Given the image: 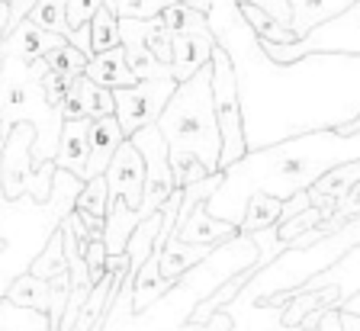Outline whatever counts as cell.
Returning a JSON list of instances; mask_svg holds the SVG:
<instances>
[{
    "instance_id": "obj_9",
    "label": "cell",
    "mask_w": 360,
    "mask_h": 331,
    "mask_svg": "<svg viewBox=\"0 0 360 331\" xmlns=\"http://www.w3.org/2000/svg\"><path fill=\"white\" fill-rule=\"evenodd\" d=\"M103 177H106V190H110L112 200H122L129 209L139 212L142 190H145V158L132 138H122L120 148L112 151Z\"/></svg>"
},
{
    "instance_id": "obj_15",
    "label": "cell",
    "mask_w": 360,
    "mask_h": 331,
    "mask_svg": "<svg viewBox=\"0 0 360 331\" xmlns=\"http://www.w3.org/2000/svg\"><path fill=\"white\" fill-rule=\"evenodd\" d=\"M122 138H126V136H122V129H120V119H116V113H112V116H100V119H90L87 181L106 171V164H110V158H112V151L120 148Z\"/></svg>"
},
{
    "instance_id": "obj_35",
    "label": "cell",
    "mask_w": 360,
    "mask_h": 331,
    "mask_svg": "<svg viewBox=\"0 0 360 331\" xmlns=\"http://www.w3.org/2000/svg\"><path fill=\"white\" fill-rule=\"evenodd\" d=\"M319 331H345V325H341V309L338 306L322 309V316H319Z\"/></svg>"
},
{
    "instance_id": "obj_2",
    "label": "cell",
    "mask_w": 360,
    "mask_h": 331,
    "mask_svg": "<svg viewBox=\"0 0 360 331\" xmlns=\"http://www.w3.org/2000/svg\"><path fill=\"white\" fill-rule=\"evenodd\" d=\"M158 129L165 132L167 148H187L210 171H219V151H222V136H219L216 110H212V68L202 65L200 71L177 81L171 100L165 103L158 116Z\"/></svg>"
},
{
    "instance_id": "obj_23",
    "label": "cell",
    "mask_w": 360,
    "mask_h": 331,
    "mask_svg": "<svg viewBox=\"0 0 360 331\" xmlns=\"http://www.w3.org/2000/svg\"><path fill=\"white\" fill-rule=\"evenodd\" d=\"M158 23L165 26L171 36H177V32H216L210 23V16L187 7V4H177V0H171V4L158 13Z\"/></svg>"
},
{
    "instance_id": "obj_29",
    "label": "cell",
    "mask_w": 360,
    "mask_h": 331,
    "mask_svg": "<svg viewBox=\"0 0 360 331\" xmlns=\"http://www.w3.org/2000/svg\"><path fill=\"white\" fill-rule=\"evenodd\" d=\"M325 212L319 209V206H306L302 212H296V216H290V219H280L277 222V238L283 241L286 248H290V241L296 238V235H302L306 228H312V226H319V222H325Z\"/></svg>"
},
{
    "instance_id": "obj_7",
    "label": "cell",
    "mask_w": 360,
    "mask_h": 331,
    "mask_svg": "<svg viewBox=\"0 0 360 331\" xmlns=\"http://www.w3.org/2000/svg\"><path fill=\"white\" fill-rule=\"evenodd\" d=\"M129 138L139 145L145 158V190H142V203H139V219H145L165 206V200L177 190V183H174V171L171 161H167V138L158 129V122L142 126Z\"/></svg>"
},
{
    "instance_id": "obj_21",
    "label": "cell",
    "mask_w": 360,
    "mask_h": 331,
    "mask_svg": "<svg viewBox=\"0 0 360 331\" xmlns=\"http://www.w3.org/2000/svg\"><path fill=\"white\" fill-rule=\"evenodd\" d=\"M241 20L248 23V30L255 32L261 42H277V46H286V42H296V32H292L290 23L270 16L267 10H261L257 4H238Z\"/></svg>"
},
{
    "instance_id": "obj_38",
    "label": "cell",
    "mask_w": 360,
    "mask_h": 331,
    "mask_svg": "<svg viewBox=\"0 0 360 331\" xmlns=\"http://www.w3.org/2000/svg\"><path fill=\"white\" fill-rule=\"evenodd\" d=\"M7 132H10V126L4 119H0V145H4V138H7Z\"/></svg>"
},
{
    "instance_id": "obj_16",
    "label": "cell",
    "mask_w": 360,
    "mask_h": 331,
    "mask_svg": "<svg viewBox=\"0 0 360 331\" xmlns=\"http://www.w3.org/2000/svg\"><path fill=\"white\" fill-rule=\"evenodd\" d=\"M212 248H216V245H190V241H180L171 228L165 248H161V273H165V280L167 283H177L187 271L200 267V264L212 254Z\"/></svg>"
},
{
    "instance_id": "obj_6",
    "label": "cell",
    "mask_w": 360,
    "mask_h": 331,
    "mask_svg": "<svg viewBox=\"0 0 360 331\" xmlns=\"http://www.w3.org/2000/svg\"><path fill=\"white\" fill-rule=\"evenodd\" d=\"M212 68V110H216L219 136H222V151H219V171L235 164L248 155L245 138V119H241V91H238V71L222 42L212 46L210 55Z\"/></svg>"
},
{
    "instance_id": "obj_25",
    "label": "cell",
    "mask_w": 360,
    "mask_h": 331,
    "mask_svg": "<svg viewBox=\"0 0 360 331\" xmlns=\"http://www.w3.org/2000/svg\"><path fill=\"white\" fill-rule=\"evenodd\" d=\"M122 52H126V65L132 68V74L139 77V81L171 74V65H165V61L158 58L148 46H142V42H122Z\"/></svg>"
},
{
    "instance_id": "obj_28",
    "label": "cell",
    "mask_w": 360,
    "mask_h": 331,
    "mask_svg": "<svg viewBox=\"0 0 360 331\" xmlns=\"http://www.w3.org/2000/svg\"><path fill=\"white\" fill-rule=\"evenodd\" d=\"M65 7H68V0H36V7L30 10L26 20H32L39 30L58 32V36L68 39L71 30H68V23H65Z\"/></svg>"
},
{
    "instance_id": "obj_4",
    "label": "cell",
    "mask_w": 360,
    "mask_h": 331,
    "mask_svg": "<svg viewBox=\"0 0 360 331\" xmlns=\"http://www.w3.org/2000/svg\"><path fill=\"white\" fill-rule=\"evenodd\" d=\"M32 142H36V126L32 122H13L0 145V190L10 203L30 193L39 206H45L52 193L55 161H45L42 167L32 164Z\"/></svg>"
},
{
    "instance_id": "obj_26",
    "label": "cell",
    "mask_w": 360,
    "mask_h": 331,
    "mask_svg": "<svg viewBox=\"0 0 360 331\" xmlns=\"http://www.w3.org/2000/svg\"><path fill=\"white\" fill-rule=\"evenodd\" d=\"M120 46V16L112 7H100L97 13L90 16V48L94 55L97 52H106V48Z\"/></svg>"
},
{
    "instance_id": "obj_31",
    "label": "cell",
    "mask_w": 360,
    "mask_h": 331,
    "mask_svg": "<svg viewBox=\"0 0 360 331\" xmlns=\"http://www.w3.org/2000/svg\"><path fill=\"white\" fill-rule=\"evenodd\" d=\"M103 4H106V0H68V7H65V23H68V30L75 32V30H81V26H87L90 16L97 13ZM71 32H68V36H71Z\"/></svg>"
},
{
    "instance_id": "obj_14",
    "label": "cell",
    "mask_w": 360,
    "mask_h": 331,
    "mask_svg": "<svg viewBox=\"0 0 360 331\" xmlns=\"http://www.w3.org/2000/svg\"><path fill=\"white\" fill-rule=\"evenodd\" d=\"M61 42H65V36L45 32V30H39L32 20H22V23H16L10 32H4L0 48H4V55H13V58H20V61H36V58H42L49 48L61 46Z\"/></svg>"
},
{
    "instance_id": "obj_20",
    "label": "cell",
    "mask_w": 360,
    "mask_h": 331,
    "mask_svg": "<svg viewBox=\"0 0 360 331\" xmlns=\"http://www.w3.org/2000/svg\"><path fill=\"white\" fill-rule=\"evenodd\" d=\"M354 0H290V26L292 32H296V39L306 36L312 26L325 23V20H331V16H338L341 10H347Z\"/></svg>"
},
{
    "instance_id": "obj_39",
    "label": "cell",
    "mask_w": 360,
    "mask_h": 331,
    "mask_svg": "<svg viewBox=\"0 0 360 331\" xmlns=\"http://www.w3.org/2000/svg\"><path fill=\"white\" fill-rule=\"evenodd\" d=\"M0 68H4V48H0Z\"/></svg>"
},
{
    "instance_id": "obj_27",
    "label": "cell",
    "mask_w": 360,
    "mask_h": 331,
    "mask_svg": "<svg viewBox=\"0 0 360 331\" xmlns=\"http://www.w3.org/2000/svg\"><path fill=\"white\" fill-rule=\"evenodd\" d=\"M167 161H171L174 183H177V187H187V183H196V181H202L206 174H212L210 167L187 148H167Z\"/></svg>"
},
{
    "instance_id": "obj_32",
    "label": "cell",
    "mask_w": 360,
    "mask_h": 331,
    "mask_svg": "<svg viewBox=\"0 0 360 331\" xmlns=\"http://www.w3.org/2000/svg\"><path fill=\"white\" fill-rule=\"evenodd\" d=\"M232 325H235V318H232V312L229 309H219V312H212L206 322H184L177 331H232Z\"/></svg>"
},
{
    "instance_id": "obj_17",
    "label": "cell",
    "mask_w": 360,
    "mask_h": 331,
    "mask_svg": "<svg viewBox=\"0 0 360 331\" xmlns=\"http://www.w3.org/2000/svg\"><path fill=\"white\" fill-rule=\"evenodd\" d=\"M84 74H87L90 81H97V84H103V87H110V91H116V87H129V84L139 81V77L132 74V68L126 65L122 42H120V46H112V48H106V52L90 55Z\"/></svg>"
},
{
    "instance_id": "obj_30",
    "label": "cell",
    "mask_w": 360,
    "mask_h": 331,
    "mask_svg": "<svg viewBox=\"0 0 360 331\" xmlns=\"http://www.w3.org/2000/svg\"><path fill=\"white\" fill-rule=\"evenodd\" d=\"M171 0H106V7L116 10V16H132V20H148L158 16Z\"/></svg>"
},
{
    "instance_id": "obj_5",
    "label": "cell",
    "mask_w": 360,
    "mask_h": 331,
    "mask_svg": "<svg viewBox=\"0 0 360 331\" xmlns=\"http://www.w3.org/2000/svg\"><path fill=\"white\" fill-rule=\"evenodd\" d=\"M261 48L274 65H296V61L309 58V55H347V58H360V0H354L351 7L341 10L331 20H325V23L312 26L296 42H286V46L261 42Z\"/></svg>"
},
{
    "instance_id": "obj_10",
    "label": "cell",
    "mask_w": 360,
    "mask_h": 331,
    "mask_svg": "<svg viewBox=\"0 0 360 331\" xmlns=\"http://www.w3.org/2000/svg\"><path fill=\"white\" fill-rule=\"evenodd\" d=\"M210 200H196L184 216H177L174 222V235L180 241H190V245H225L229 238L238 235V228L229 222V219H219L210 212Z\"/></svg>"
},
{
    "instance_id": "obj_34",
    "label": "cell",
    "mask_w": 360,
    "mask_h": 331,
    "mask_svg": "<svg viewBox=\"0 0 360 331\" xmlns=\"http://www.w3.org/2000/svg\"><path fill=\"white\" fill-rule=\"evenodd\" d=\"M235 4H257L261 10H267L270 16H277L283 23H290L292 13H290V0H235Z\"/></svg>"
},
{
    "instance_id": "obj_18",
    "label": "cell",
    "mask_w": 360,
    "mask_h": 331,
    "mask_svg": "<svg viewBox=\"0 0 360 331\" xmlns=\"http://www.w3.org/2000/svg\"><path fill=\"white\" fill-rule=\"evenodd\" d=\"M106 206H110V190H106V177L97 174L90 181L81 183L75 196V216L81 219L87 228L103 235V222H106Z\"/></svg>"
},
{
    "instance_id": "obj_12",
    "label": "cell",
    "mask_w": 360,
    "mask_h": 331,
    "mask_svg": "<svg viewBox=\"0 0 360 331\" xmlns=\"http://www.w3.org/2000/svg\"><path fill=\"white\" fill-rule=\"evenodd\" d=\"M87 151H90V119H65L58 138V151H55V167L75 174L77 181H87Z\"/></svg>"
},
{
    "instance_id": "obj_19",
    "label": "cell",
    "mask_w": 360,
    "mask_h": 331,
    "mask_svg": "<svg viewBox=\"0 0 360 331\" xmlns=\"http://www.w3.org/2000/svg\"><path fill=\"white\" fill-rule=\"evenodd\" d=\"M280 216H283V200H277L274 193H264V190H255L245 200V212L238 219V232L251 235V232H261V228H270L280 222Z\"/></svg>"
},
{
    "instance_id": "obj_37",
    "label": "cell",
    "mask_w": 360,
    "mask_h": 331,
    "mask_svg": "<svg viewBox=\"0 0 360 331\" xmlns=\"http://www.w3.org/2000/svg\"><path fill=\"white\" fill-rule=\"evenodd\" d=\"M0 26H7V0H0Z\"/></svg>"
},
{
    "instance_id": "obj_36",
    "label": "cell",
    "mask_w": 360,
    "mask_h": 331,
    "mask_svg": "<svg viewBox=\"0 0 360 331\" xmlns=\"http://www.w3.org/2000/svg\"><path fill=\"white\" fill-rule=\"evenodd\" d=\"M177 4H187V7L200 10V13H206V16L212 13V0H177Z\"/></svg>"
},
{
    "instance_id": "obj_1",
    "label": "cell",
    "mask_w": 360,
    "mask_h": 331,
    "mask_svg": "<svg viewBox=\"0 0 360 331\" xmlns=\"http://www.w3.org/2000/svg\"><path fill=\"white\" fill-rule=\"evenodd\" d=\"M360 158V132L345 136L335 126L309 129L302 136H292L274 148L245 155L235 164L225 167V181L216 193L210 196V212L219 216L225 206L235 200L238 219L245 212V200L255 190L274 193L277 200H290L292 193L309 190L325 171L335 164Z\"/></svg>"
},
{
    "instance_id": "obj_3",
    "label": "cell",
    "mask_w": 360,
    "mask_h": 331,
    "mask_svg": "<svg viewBox=\"0 0 360 331\" xmlns=\"http://www.w3.org/2000/svg\"><path fill=\"white\" fill-rule=\"evenodd\" d=\"M0 119L7 126H13V122L36 126V142H32V164L36 167L55 158L65 113L49 106L42 81L32 77L30 65L13 58V55H4V68H0Z\"/></svg>"
},
{
    "instance_id": "obj_11",
    "label": "cell",
    "mask_w": 360,
    "mask_h": 331,
    "mask_svg": "<svg viewBox=\"0 0 360 331\" xmlns=\"http://www.w3.org/2000/svg\"><path fill=\"white\" fill-rule=\"evenodd\" d=\"M61 113H65V119H81V116L100 119V116H112L116 113V97H112L110 87H103V84L90 81L87 74H81L68 87Z\"/></svg>"
},
{
    "instance_id": "obj_13",
    "label": "cell",
    "mask_w": 360,
    "mask_h": 331,
    "mask_svg": "<svg viewBox=\"0 0 360 331\" xmlns=\"http://www.w3.org/2000/svg\"><path fill=\"white\" fill-rule=\"evenodd\" d=\"M216 42H219L216 32H177L174 36V58H171L174 81H187L193 71L210 65V55Z\"/></svg>"
},
{
    "instance_id": "obj_8",
    "label": "cell",
    "mask_w": 360,
    "mask_h": 331,
    "mask_svg": "<svg viewBox=\"0 0 360 331\" xmlns=\"http://www.w3.org/2000/svg\"><path fill=\"white\" fill-rule=\"evenodd\" d=\"M174 87H177L174 74L135 81V84H129V87H116L112 97H116V119H120L122 136L129 138L142 126L155 122L158 116H161V110H165V103L171 100Z\"/></svg>"
},
{
    "instance_id": "obj_33",
    "label": "cell",
    "mask_w": 360,
    "mask_h": 331,
    "mask_svg": "<svg viewBox=\"0 0 360 331\" xmlns=\"http://www.w3.org/2000/svg\"><path fill=\"white\" fill-rule=\"evenodd\" d=\"M32 7H36V0H7V26H4V32H10L16 23H22Z\"/></svg>"
},
{
    "instance_id": "obj_24",
    "label": "cell",
    "mask_w": 360,
    "mask_h": 331,
    "mask_svg": "<svg viewBox=\"0 0 360 331\" xmlns=\"http://www.w3.org/2000/svg\"><path fill=\"white\" fill-rule=\"evenodd\" d=\"M42 61H45V68L55 71V74H61L68 84L75 81V77H81L84 68H87V55H84L77 46H71L68 39L61 42V46L49 48V52L42 55Z\"/></svg>"
},
{
    "instance_id": "obj_22",
    "label": "cell",
    "mask_w": 360,
    "mask_h": 331,
    "mask_svg": "<svg viewBox=\"0 0 360 331\" xmlns=\"http://www.w3.org/2000/svg\"><path fill=\"white\" fill-rule=\"evenodd\" d=\"M4 296H7L10 302H16V306L39 309V312H45V316H49V302H52V283L26 271V273H20L13 283H7Z\"/></svg>"
},
{
    "instance_id": "obj_40",
    "label": "cell",
    "mask_w": 360,
    "mask_h": 331,
    "mask_svg": "<svg viewBox=\"0 0 360 331\" xmlns=\"http://www.w3.org/2000/svg\"><path fill=\"white\" fill-rule=\"evenodd\" d=\"M0 42H4V26H0Z\"/></svg>"
}]
</instances>
